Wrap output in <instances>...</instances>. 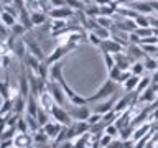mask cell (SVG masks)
<instances>
[{"mask_svg": "<svg viewBox=\"0 0 158 148\" xmlns=\"http://www.w3.org/2000/svg\"><path fill=\"white\" fill-rule=\"evenodd\" d=\"M117 89H118V82H115V81H112V79H109V77H107V81L104 82L102 86L99 87L91 97H87V101H89V104H96V102L106 101V99L112 97V96H115Z\"/></svg>", "mask_w": 158, "mask_h": 148, "instance_id": "obj_1", "label": "cell"}, {"mask_svg": "<svg viewBox=\"0 0 158 148\" xmlns=\"http://www.w3.org/2000/svg\"><path fill=\"white\" fill-rule=\"evenodd\" d=\"M76 48H77V44H76V43L64 41V43H61V44H58V46L53 49V53H51V54H48V56H46V61H44V63H46L48 66H51L53 63L61 61V58L64 56V54H68V53L74 51Z\"/></svg>", "mask_w": 158, "mask_h": 148, "instance_id": "obj_2", "label": "cell"}, {"mask_svg": "<svg viewBox=\"0 0 158 148\" xmlns=\"http://www.w3.org/2000/svg\"><path fill=\"white\" fill-rule=\"evenodd\" d=\"M49 113H51V118L53 120H56V122H59L61 125H66V127H69V125H73V118H71V115L68 113V110L64 109L63 105H58V104H54V105L51 107V110H49Z\"/></svg>", "mask_w": 158, "mask_h": 148, "instance_id": "obj_3", "label": "cell"}, {"mask_svg": "<svg viewBox=\"0 0 158 148\" xmlns=\"http://www.w3.org/2000/svg\"><path fill=\"white\" fill-rule=\"evenodd\" d=\"M46 91L53 96L54 102H56L58 105H63V107H64V104H66V94H64L61 84H59L58 81H48Z\"/></svg>", "mask_w": 158, "mask_h": 148, "instance_id": "obj_4", "label": "cell"}, {"mask_svg": "<svg viewBox=\"0 0 158 148\" xmlns=\"http://www.w3.org/2000/svg\"><path fill=\"white\" fill-rule=\"evenodd\" d=\"M89 104H86V105H74V104H71V107H64L68 110V113L71 115L73 120H87L89 115H91V109L87 107Z\"/></svg>", "mask_w": 158, "mask_h": 148, "instance_id": "obj_5", "label": "cell"}, {"mask_svg": "<svg viewBox=\"0 0 158 148\" xmlns=\"http://www.w3.org/2000/svg\"><path fill=\"white\" fill-rule=\"evenodd\" d=\"M76 15V10H73L68 5H63V7H53L49 10V17L51 20H69Z\"/></svg>", "mask_w": 158, "mask_h": 148, "instance_id": "obj_6", "label": "cell"}, {"mask_svg": "<svg viewBox=\"0 0 158 148\" xmlns=\"http://www.w3.org/2000/svg\"><path fill=\"white\" fill-rule=\"evenodd\" d=\"M23 41H25V44H27V51L30 54H33V56L38 58L40 61H46V54L43 53V49H41V46H40V43L36 41V39L31 38V36H27Z\"/></svg>", "mask_w": 158, "mask_h": 148, "instance_id": "obj_7", "label": "cell"}, {"mask_svg": "<svg viewBox=\"0 0 158 148\" xmlns=\"http://www.w3.org/2000/svg\"><path fill=\"white\" fill-rule=\"evenodd\" d=\"M13 145L18 146V148H30V146H33L35 143H33L31 133H28V132H17V133H15V137H13Z\"/></svg>", "mask_w": 158, "mask_h": 148, "instance_id": "obj_8", "label": "cell"}, {"mask_svg": "<svg viewBox=\"0 0 158 148\" xmlns=\"http://www.w3.org/2000/svg\"><path fill=\"white\" fill-rule=\"evenodd\" d=\"M128 7L132 10H135L137 13H142V15H153L155 13L150 0H148V2H145V0H133V2L128 3Z\"/></svg>", "mask_w": 158, "mask_h": 148, "instance_id": "obj_9", "label": "cell"}, {"mask_svg": "<svg viewBox=\"0 0 158 148\" xmlns=\"http://www.w3.org/2000/svg\"><path fill=\"white\" fill-rule=\"evenodd\" d=\"M99 49H101V51H109V53L115 54V53L125 51V46H122V44L118 41H115V39L107 38V39H104V41H102V44L99 46Z\"/></svg>", "mask_w": 158, "mask_h": 148, "instance_id": "obj_10", "label": "cell"}, {"mask_svg": "<svg viewBox=\"0 0 158 148\" xmlns=\"http://www.w3.org/2000/svg\"><path fill=\"white\" fill-rule=\"evenodd\" d=\"M115 102H117L115 96L109 97V99H106V101L96 102V105H94V110H92V112H97V113H102V115H104V113L114 110V105H115Z\"/></svg>", "mask_w": 158, "mask_h": 148, "instance_id": "obj_11", "label": "cell"}, {"mask_svg": "<svg viewBox=\"0 0 158 148\" xmlns=\"http://www.w3.org/2000/svg\"><path fill=\"white\" fill-rule=\"evenodd\" d=\"M125 53H127V56L130 58V61L132 63H135V61H140L142 58H145L147 54L143 53V49L140 44H132V43H128V46L125 48Z\"/></svg>", "mask_w": 158, "mask_h": 148, "instance_id": "obj_12", "label": "cell"}, {"mask_svg": "<svg viewBox=\"0 0 158 148\" xmlns=\"http://www.w3.org/2000/svg\"><path fill=\"white\" fill-rule=\"evenodd\" d=\"M63 127L64 125H61V123L56 122V120H49L46 125L43 127V130L46 132V135L49 137V140H56V137L59 135V132H61Z\"/></svg>", "mask_w": 158, "mask_h": 148, "instance_id": "obj_13", "label": "cell"}, {"mask_svg": "<svg viewBox=\"0 0 158 148\" xmlns=\"http://www.w3.org/2000/svg\"><path fill=\"white\" fill-rule=\"evenodd\" d=\"M38 104H40V107H41V109H44V110L49 112V110H51V107L56 102H54V99H53L51 94H49L48 91H44V92H41L38 96Z\"/></svg>", "mask_w": 158, "mask_h": 148, "instance_id": "obj_14", "label": "cell"}, {"mask_svg": "<svg viewBox=\"0 0 158 148\" xmlns=\"http://www.w3.org/2000/svg\"><path fill=\"white\" fill-rule=\"evenodd\" d=\"M130 115H132V107L127 109V110H123L122 113H118V115H117V118H115V122H114V123L117 125L118 130H122L123 127H127V125H130V123H132Z\"/></svg>", "mask_w": 158, "mask_h": 148, "instance_id": "obj_15", "label": "cell"}, {"mask_svg": "<svg viewBox=\"0 0 158 148\" xmlns=\"http://www.w3.org/2000/svg\"><path fill=\"white\" fill-rule=\"evenodd\" d=\"M156 97H158V92L155 91V87L150 86L148 89H145L143 92L138 94V102H148V104H153L156 101Z\"/></svg>", "mask_w": 158, "mask_h": 148, "instance_id": "obj_16", "label": "cell"}, {"mask_svg": "<svg viewBox=\"0 0 158 148\" xmlns=\"http://www.w3.org/2000/svg\"><path fill=\"white\" fill-rule=\"evenodd\" d=\"M38 109H40L38 97H36V96H33V94H30V96L27 97V112H25V113H28V115H33V117H36V113H38Z\"/></svg>", "mask_w": 158, "mask_h": 148, "instance_id": "obj_17", "label": "cell"}, {"mask_svg": "<svg viewBox=\"0 0 158 148\" xmlns=\"http://www.w3.org/2000/svg\"><path fill=\"white\" fill-rule=\"evenodd\" d=\"M30 17H31L33 27H41V25L48 20L44 10H33V12H30Z\"/></svg>", "mask_w": 158, "mask_h": 148, "instance_id": "obj_18", "label": "cell"}, {"mask_svg": "<svg viewBox=\"0 0 158 148\" xmlns=\"http://www.w3.org/2000/svg\"><path fill=\"white\" fill-rule=\"evenodd\" d=\"M20 23H23V27L27 28V31H30V30L33 28V23H31V17H30V12L27 8V5H25L23 8H20Z\"/></svg>", "mask_w": 158, "mask_h": 148, "instance_id": "obj_19", "label": "cell"}, {"mask_svg": "<svg viewBox=\"0 0 158 148\" xmlns=\"http://www.w3.org/2000/svg\"><path fill=\"white\" fill-rule=\"evenodd\" d=\"M140 77H142V76H135V74H132V76H130L125 82L122 84L123 91H125V92H132V91H135L137 86H138V82H140Z\"/></svg>", "mask_w": 158, "mask_h": 148, "instance_id": "obj_20", "label": "cell"}, {"mask_svg": "<svg viewBox=\"0 0 158 148\" xmlns=\"http://www.w3.org/2000/svg\"><path fill=\"white\" fill-rule=\"evenodd\" d=\"M31 137H33V143H35V145H43V143H46L49 140V137L46 135V132L43 130V127H40L35 133H31Z\"/></svg>", "mask_w": 158, "mask_h": 148, "instance_id": "obj_21", "label": "cell"}, {"mask_svg": "<svg viewBox=\"0 0 158 148\" xmlns=\"http://www.w3.org/2000/svg\"><path fill=\"white\" fill-rule=\"evenodd\" d=\"M0 96L2 99H12V87H10V79L7 76L5 81H0Z\"/></svg>", "mask_w": 158, "mask_h": 148, "instance_id": "obj_22", "label": "cell"}, {"mask_svg": "<svg viewBox=\"0 0 158 148\" xmlns=\"http://www.w3.org/2000/svg\"><path fill=\"white\" fill-rule=\"evenodd\" d=\"M36 120H38V123H40V127H44L49 120H51V113L40 107V109H38V113H36Z\"/></svg>", "mask_w": 158, "mask_h": 148, "instance_id": "obj_23", "label": "cell"}, {"mask_svg": "<svg viewBox=\"0 0 158 148\" xmlns=\"http://www.w3.org/2000/svg\"><path fill=\"white\" fill-rule=\"evenodd\" d=\"M0 20H2V23L5 25V27H10V28H12L13 25L17 23V17H13L12 13L5 12V10H2V12H0Z\"/></svg>", "mask_w": 158, "mask_h": 148, "instance_id": "obj_24", "label": "cell"}, {"mask_svg": "<svg viewBox=\"0 0 158 148\" xmlns=\"http://www.w3.org/2000/svg\"><path fill=\"white\" fill-rule=\"evenodd\" d=\"M25 118H27V125H28V132L30 133H35L40 128V123L36 120V117H33V115H28V113H23Z\"/></svg>", "mask_w": 158, "mask_h": 148, "instance_id": "obj_25", "label": "cell"}, {"mask_svg": "<svg viewBox=\"0 0 158 148\" xmlns=\"http://www.w3.org/2000/svg\"><path fill=\"white\" fill-rule=\"evenodd\" d=\"M143 64H145L147 71H156L158 69V59L153 58V56H148V54L143 58Z\"/></svg>", "mask_w": 158, "mask_h": 148, "instance_id": "obj_26", "label": "cell"}, {"mask_svg": "<svg viewBox=\"0 0 158 148\" xmlns=\"http://www.w3.org/2000/svg\"><path fill=\"white\" fill-rule=\"evenodd\" d=\"M96 20H97L99 27H104V28H109V30H112L114 25H115V22H114L112 17H102V15H99Z\"/></svg>", "mask_w": 158, "mask_h": 148, "instance_id": "obj_27", "label": "cell"}, {"mask_svg": "<svg viewBox=\"0 0 158 148\" xmlns=\"http://www.w3.org/2000/svg\"><path fill=\"white\" fill-rule=\"evenodd\" d=\"M115 10V5H99V15H102V17H112Z\"/></svg>", "mask_w": 158, "mask_h": 148, "instance_id": "obj_28", "label": "cell"}, {"mask_svg": "<svg viewBox=\"0 0 158 148\" xmlns=\"http://www.w3.org/2000/svg\"><path fill=\"white\" fill-rule=\"evenodd\" d=\"M101 53H102L104 63H106V66H107V72H109L114 66H115V58H114V54L109 53V51H101Z\"/></svg>", "mask_w": 158, "mask_h": 148, "instance_id": "obj_29", "label": "cell"}, {"mask_svg": "<svg viewBox=\"0 0 158 148\" xmlns=\"http://www.w3.org/2000/svg\"><path fill=\"white\" fill-rule=\"evenodd\" d=\"M133 132H135V127L132 125H127V127H123L120 132H118V137H120V140H128V138H132L133 137Z\"/></svg>", "mask_w": 158, "mask_h": 148, "instance_id": "obj_30", "label": "cell"}, {"mask_svg": "<svg viewBox=\"0 0 158 148\" xmlns=\"http://www.w3.org/2000/svg\"><path fill=\"white\" fill-rule=\"evenodd\" d=\"M145 71H147V69H145V64H143V61L132 63V66H130V72H132V74H135V76H142Z\"/></svg>", "mask_w": 158, "mask_h": 148, "instance_id": "obj_31", "label": "cell"}, {"mask_svg": "<svg viewBox=\"0 0 158 148\" xmlns=\"http://www.w3.org/2000/svg\"><path fill=\"white\" fill-rule=\"evenodd\" d=\"M86 38H87V41L91 43V44H94L96 48H99V46L102 44V41H104V39L99 36L97 33H94V31H89V33L86 35Z\"/></svg>", "mask_w": 158, "mask_h": 148, "instance_id": "obj_32", "label": "cell"}, {"mask_svg": "<svg viewBox=\"0 0 158 148\" xmlns=\"http://www.w3.org/2000/svg\"><path fill=\"white\" fill-rule=\"evenodd\" d=\"M135 23H137V28L152 27L150 25V17H148V15H142V13H138V17L135 18Z\"/></svg>", "mask_w": 158, "mask_h": 148, "instance_id": "obj_33", "label": "cell"}, {"mask_svg": "<svg viewBox=\"0 0 158 148\" xmlns=\"http://www.w3.org/2000/svg\"><path fill=\"white\" fill-rule=\"evenodd\" d=\"M84 13L87 15V17L91 18H97L99 17V5L94 3V5H86V8H84Z\"/></svg>", "mask_w": 158, "mask_h": 148, "instance_id": "obj_34", "label": "cell"}, {"mask_svg": "<svg viewBox=\"0 0 158 148\" xmlns=\"http://www.w3.org/2000/svg\"><path fill=\"white\" fill-rule=\"evenodd\" d=\"M150 86H152V77H140V82H138V86H137L135 91L140 94V92L145 91V89H148Z\"/></svg>", "mask_w": 158, "mask_h": 148, "instance_id": "obj_35", "label": "cell"}, {"mask_svg": "<svg viewBox=\"0 0 158 148\" xmlns=\"http://www.w3.org/2000/svg\"><path fill=\"white\" fill-rule=\"evenodd\" d=\"M13 110V101L12 99H5L3 101V105L0 107V115H7Z\"/></svg>", "mask_w": 158, "mask_h": 148, "instance_id": "obj_36", "label": "cell"}, {"mask_svg": "<svg viewBox=\"0 0 158 148\" xmlns=\"http://www.w3.org/2000/svg\"><path fill=\"white\" fill-rule=\"evenodd\" d=\"M66 5L68 7H71L73 10H84L86 8V3H84V0H66Z\"/></svg>", "mask_w": 158, "mask_h": 148, "instance_id": "obj_37", "label": "cell"}, {"mask_svg": "<svg viewBox=\"0 0 158 148\" xmlns=\"http://www.w3.org/2000/svg\"><path fill=\"white\" fill-rule=\"evenodd\" d=\"M25 33H27V28L23 27V23L17 22V23L12 27V35H13V36H23Z\"/></svg>", "mask_w": 158, "mask_h": 148, "instance_id": "obj_38", "label": "cell"}, {"mask_svg": "<svg viewBox=\"0 0 158 148\" xmlns=\"http://www.w3.org/2000/svg\"><path fill=\"white\" fill-rule=\"evenodd\" d=\"M135 33H137L140 38H147V36H152V35H155V30H153L152 27H145V28H137Z\"/></svg>", "mask_w": 158, "mask_h": 148, "instance_id": "obj_39", "label": "cell"}, {"mask_svg": "<svg viewBox=\"0 0 158 148\" xmlns=\"http://www.w3.org/2000/svg\"><path fill=\"white\" fill-rule=\"evenodd\" d=\"M120 74H122V69L115 64V66H114L110 71H109V79H112V81L118 82V77H120Z\"/></svg>", "mask_w": 158, "mask_h": 148, "instance_id": "obj_40", "label": "cell"}, {"mask_svg": "<svg viewBox=\"0 0 158 148\" xmlns=\"http://www.w3.org/2000/svg\"><path fill=\"white\" fill-rule=\"evenodd\" d=\"M118 128H117V125L115 123H110V125H107L106 128H104V133H107V135H110L112 138H115L117 135H118Z\"/></svg>", "mask_w": 158, "mask_h": 148, "instance_id": "obj_41", "label": "cell"}, {"mask_svg": "<svg viewBox=\"0 0 158 148\" xmlns=\"http://www.w3.org/2000/svg\"><path fill=\"white\" fill-rule=\"evenodd\" d=\"M17 132H28V125H27V118H25V115H20V118H18V122H17Z\"/></svg>", "mask_w": 158, "mask_h": 148, "instance_id": "obj_42", "label": "cell"}, {"mask_svg": "<svg viewBox=\"0 0 158 148\" xmlns=\"http://www.w3.org/2000/svg\"><path fill=\"white\" fill-rule=\"evenodd\" d=\"M102 120V113H97V112H92L91 115H89V118H87V122H89V125H96V123H99Z\"/></svg>", "mask_w": 158, "mask_h": 148, "instance_id": "obj_43", "label": "cell"}, {"mask_svg": "<svg viewBox=\"0 0 158 148\" xmlns=\"http://www.w3.org/2000/svg\"><path fill=\"white\" fill-rule=\"evenodd\" d=\"M114 140V138L110 135H107V133H102V137H101V142H99V146L101 148H107L109 145H110V142Z\"/></svg>", "mask_w": 158, "mask_h": 148, "instance_id": "obj_44", "label": "cell"}, {"mask_svg": "<svg viewBox=\"0 0 158 148\" xmlns=\"http://www.w3.org/2000/svg\"><path fill=\"white\" fill-rule=\"evenodd\" d=\"M128 43H132V44H140V43H142V38L138 36L135 31H130V33H128Z\"/></svg>", "mask_w": 158, "mask_h": 148, "instance_id": "obj_45", "label": "cell"}, {"mask_svg": "<svg viewBox=\"0 0 158 148\" xmlns=\"http://www.w3.org/2000/svg\"><path fill=\"white\" fill-rule=\"evenodd\" d=\"M140 44H158V36H156V35H152V36L142 38Z\"/></svg>", "mask_w": 158, "mask_h": 148, "instance_id": "obj_46", "label": "cell"}, {"mask_svg": "<svg viewBox=\"0 0 158 148\" xmlns=\"http://www.w3.org/2000/svg\"><path fill=\"white\" fill-rule=\"evenodd\" d=\"M10 61H12V56H10L8 53H7V54H2V68H3V69H8Z\"/></svg>", "mask_w": 158, "mask_h": 148, "instance_id": "obj_47", "label": "cell"}, {"mask_svg": "<svg viewBox=\"0 0 158 148\" xmlns=\"http://www.w3.org/2000/svg\"><path fill=\"white\" fill-rule=\"evenodd\" d=\"M132 76V72H130V69H128V71H122V74H120V77H118V84H123L127 81L128 77Z\"/></svg>", "mask_w": 158, "mask_h": 148, "instance_id": "obj_48", "label": "cell"}, {"mask_svg": "<svg viewBox=\"0 0 158 148\" xmlns=\"http://www.w3.org/2000/svg\"><path fill=\"white\" fill-rule=\"evenodd\" d=\"M107 148H122V140L118 138V140H112L110 145H109Z\"/></svg>", "mask_w": 158, "mask_h": 148, "instance_id": "obj_49", "label": "cell"}, {"mask_svg": "<svg viewBox=\"0 0 158 148\" xmlns=\"http://www.w3.org/2000/svg\"><path fill=\"white\" fill-rule=\"evenodd\" d=\"M150 17V25L152 28H158V17H153V15H148Z\"/></svg>", "mask_w": 158, "mask_h": 148, "instance_id": "obj_50", "label": "cell"}, {"mask_svg": "<svg viewBox=\"0 0 158 148\" xmlns=\"http://www.w3.org/2000/svg\"><path fill=\"white\" fill-rule=\"evenodd\" d=\"M152 84H158V69L153 71V76H152Z\"/></svg>", "mask_w": 158, "mask_h": 148, "instance_id": "obj_51", "label": "cell"}, {"mask_svg": "<svg viewBox=\"0 0 158 148\" xmlns=\"http://www.w3.org/2000/svg\"><path fill=\"white\" fill-rule=\"evenodd\" d=\"M150 3H152L153 10H155V13H158V0H150Z\"/></svg>", "mask_w": 158, "mask_h": 148, "instance_id": "obj_52", "label": "cell"}, {"mask_svg": "<svg viewBox=\"0 0 158 148\" xmlns=\"http://www.w3.org/2000/svg\"><path fill=\"white\" fill-rule=\"evenodd\" d=\"M152 118H153V120H155V122L158 120V107H155V112L152 113Z\"/></svg>", "mask_w": 158, "mask_h": 148, "instance_id": "obj_53", "label": "cell"}, {"mask_svg": "<svg viewBox=\"0 0 158 148\" xmlns=\"http://www.w3.org/2000/svg\"><path fill=\"white\" fill-rule=\"evenodd\" d=\"M114 2H115L117 5H120V3H127V5H128V3L132 2V0H114Z\"/></svg>", "mask_w": 158, "mask_h": 148, "instance_id": "obj_54", "label": "cell"}, {"mask_svg": "<svg viewBox=\"0 0 158 148\" xmlns=\"http://www.w3.org/2000/svg\"><path fill=\"white\" fill-rule=\"evenodd\" d=\"M145 148H155V142H153V140H150V142H148L147 145H145Z\"/></svg>", "mask_w": 158, "mask_h": 148, "instance_id": "obj_55", "label": "cell"}, {"mask_svg": "<svg viewBox=\"0 0 158 148\" xmlns=\"http://www.w3.org/2000/svg\"><path fill=\"white\" fill-rule=\"evenodd\" d=\"M2 3H3V5H7V3H12V0H2Z\"/></svg>", "mask_w": 158, "mask_h": 148, "instance_id": "obj_56", "label": "cell"}, {"mask_svg": "<svg viewBox=\"0 0 158 148\" xmlns=\"http://www.w3.org/2000/svg\"><path fill=\"white\" fill-rule=\"evenodd\" d=\"M8 148H18V146H15V145H12V146H8Z\"/></svg>", "mask_w": 158, "mask_h": 148, "instance_id": "obj_57", "label": "cell"}, {"mask_svg": "<svg viewBox=\"0 0 158 148\" xmlns=\"http://www.w3.org/2000/svg\"><path fill=\"white\" fill-rule=\"evenodd\" d=\"M30 148H35V146H30Z\"/></svg>", "mask_w": 158, "mask_h": 148, "instance_id": "obj_58", "label": "cell"}, {"mask_svg": "<svg viewBox=\"0 0 158 148\" xmlns=\"http://www.w3.org/2000/svg\"><path fill=\"white\" fill-rule=\"evenodd\" d=\"M156 59H158V58H156Z\"/></svg>", "mask_w": 158, "mask_h": 148, "instance_id": "obj_59", "label": "cell"}]
</instances>
